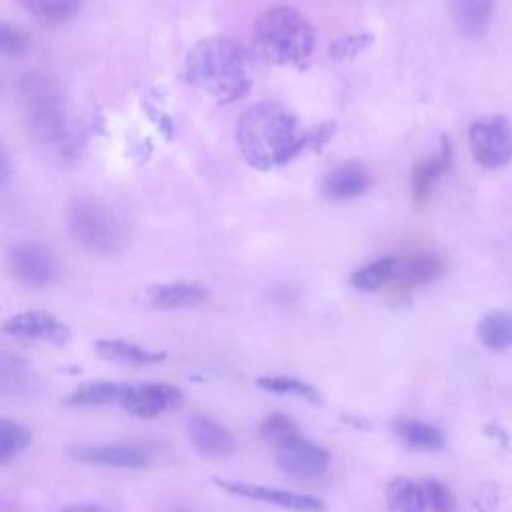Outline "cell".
<instances>
[{
  "mask_svg": "<svg viewBox=\"0 0 512 512\" xmlns=\"http://www.w3.org/2000/svg\"><path fill=\"white\" fill-rule=\"evenodd\" d=\"M236 142L242 158L256 170L282 166L304 150L296 116L278 102H258L244 110Z\"/></svg>",
  "mask_w": 512,
  "mask_h": 512,
  "instance_id": "1",
  "label": "cell"
},
{
  "mask_svg": "<svg viewBox=\"0 0 512 512\" xmlns=\"http://www.w3.org/2000/svg\"><path fill=\"white\" fill-rule=\"evenodd\" d=\"M184 74L190 86L218 104L240 100L252 82L244 50L224 36L196 42L186 56Z\"/></svg>",
  "mask_w": 512,
  "mask_h": 512,
  "instance_id": "2",
  "label": "cell"
},
{
  "mask_svg": "<svg viewBox=\"0 0 512 512\" xmlns=\"http://www.w3.org/2000/svg\"><path fill=\"white\" fill-rule=\"evenodd\" d=\"M314 46L312 24L290 6H274L256 20L254 48L268 64L302 66L312 56Z\"/></svg>",
  "mask_w": 512,
  "mask_h": 512,
  "instance_id": "3",
  "label": "cell"
},
{
  "mask_svg": "<svg viewBox=\"0 0 512 512\" xmlns=\"http://www.w3.org/2000/svg\"><path fill=\"white\" fill-rule=\"evenodd\" d=\"M66 228L70 238L94 256H116L130 242V230L124 218L96 196H78L68 204Z\"/></svg>",
  "mask_w": 512,
  "mask_h": 512,
  "instance_id": "4",
  "label": "cell"
},
{
  "mask_svg": "<svg viewBox=\"0 0 512 512\" xmlns=\"http://www.w3.org/2000/svg\"><path fill=\"white\" fill-rule=\"evenodd\" d=\"M18 88L30 130L44 142H62L68 136V108L60 86L38 72H30Z\"/></svg>",
  "mask_w": 512,
  "mask_h": 512,
  "instance_id": "5",
  "label": "cell"
},
{
  "mask_svg": "<svg viewBox=\"0 0 512 512\" xmlns=\"http://www.w3.org/2000/svg\"><path fill=\"white\" fill-rule=\"evenodd\" d=\"M6 266L12 278L28 288H48L62 278L58 254L36 240H18L6 252Z\"/></svg>",
  "mask_w": 512,
  "mask_h": 512,
  "instance_id": "6",
  "label": "cell"
},
{
  "mask_svg": "<svg viewBox=\"0 0 512 512\" xmlns=\"http://www.w3.org/2000/svg\"><path fill=\"white\" fill-rule=\"evenodd\" d=\"M474 160L488 170L500 168L512 160V124L504 116L478 120L468 130Z\"/></svg>",
  "mask_w": 512,
  "mask_h": 512,
  "instance_id": "7",
  "label": "cell"
},
{
  "mask_svg": "<svg viewBox=\"0 0 512 512\" xmlns=\"http://www.w3.org/2000/svg\"><path fill=\"white\" fill-rule=\"evenodd\" d=\"M184 402L178 386L168 382H126L120 406L138 418H156Z\"/></svg>",
  "mask_w": 512,
  "mask_h": 512,
  "instance_id": "8",
  "label": "cell"
},
{
  "mask_svg": "<svg viewBox=\"0 0 512 512\" xmlns=\"http://www.w3.org/2000/svg\"><path fill=\"white\" fill-rule=\"evenodd\" d=\"M330 454L316 442L292 436L276 446V466L294 478L312 480L326 472Z\"/></svg>",
  "mask_w": 512,
  "mask_h": 512,
  "instance_id": "9",
  "label": "cell"
},
{
  "mask_svg": "<svg viewBox=\"0 0 512 512\" xmlns=\"http://www.w3.org/2000/svg\"><path fill=\"white\" fill-rule=\"evenodd\" d=\"M70 458L82 464L126 468V470H144L150 466V456L146 450L134 444L122 442H104V444H80L70 448Z\"/></svg>",
  "mask_w": 512,
  "mask_h": 512,
  "instance_id": "10",
  "label": "cell"
},
{
  "mask_svg": "<svg viewBox=\"0 0 512 512\" xmlns=\"http://www.w3.org/2000/svg\"><path fill=\"white\" fill-rule=\"evenodd\" d=\"M214 484H218L222 490H226L230 494L258 500V502H268L272 506H282V508H288L294 512H324L326 510V504L320 498L308 496V494H296L290 490H278V488L246 484V482H232V480H222V478H214Z\"/></svg>",
  "mask_w": 512,
  "mask_h": 512,
  "instance_id": "11",
  "label": "cell"
},
{
  "mask_svg": "<svg viewBox=\"0 0 512 512\" xmlns=\"http://www.w3.org/2000/svg\"><path fill=\"white\" fill-rule=\"evenodd\" d=\"M2 332L24 340H42L52 344H64L70 338L68 326L44 310H24L6 318Z\"/></svg>",
  "mask_w": 512,
  "mask_h": 512,
  "instance_id": "12",
  "label": "cell"
},
{
  "mask_svg": "<svg viewBox=\"0 0 512 512\" xmlns=\"http://www.w3.org/2000/svg\"><path fill=\"white\" fill-rule=\"evenodd\" d=\"M208 300V290L196 282L152 284L142 290V302L154 310L194 308Z\"/></svg>",
  "mask_w": 512,
  "mask_h": 512,
  "instance_id": "13",
  "label": "cell"
},
{
  "mask_svg": "<svg viewBox=\"0 0 512 512\" xmlns=\"http://www.w3.org/2000/svg\"><path fill=\"white\" fill-rule=\"evenodd\" d=\"M186 432L192 446L202 456H208V458H224L232 454L236 448V440L232 432L220 422L202 414H196L188 420Z\"/></svg>",
  "mask_w": 512,
  "mask_h": 512,
  "instance_id": "14",
  "label": "cell"
},
{
  "mask_svg": "<svg viewBox=\"0 0 512 512\" xmlns=\"http://www.w3.org/2000/svg\"><path fill=\"white\" fill-rule=\"evenodd\" d=\"M450 160H452L450 140L442 138L440 150L434 156H430L428 160H422L412 168L410 190H412V200H414L416 208H424L428 204L432 188H434L438 176H442L446 172V168L450 166Z\"/></svg>",
  "mask_w": 512,
  "mask_h": 512,
  "instance_id": "15",
  "label": "cell"
},
{
  "mask_svg": "<svg viewBox=\"0 0 512 512\" xmlns=\"http://www.w3.org/2000/svg\"><path fill=\"white\" fill-rule=\"evenodd\" d=\"M370 184L372 176L364 164L344 162L324 178L322 190L330 200H348L364 194Z\"/></svg>",
  "mask_w": 512,
  "mask_h": 512,
  "instance_id": "16",
  "label": "cell"
},
{
  "mask_svg": "<svg viewBox=\"0 0 512 512\" xmlns=\"http://www.w3.org/2000/svg\"><path fill=\"white\" fill-rule=\"evenodd\" d=\"M450 16L460 34L468 38L482 36L494 8V0H448Z\"/></svg>",
  "mask_w": 512,
  "mask_h": 512,
  "instance_id": "17",
  "label": "cell"
},
{
  "mask_svg": "<svg viewBox=\"0 0 512 512\" xmlns=\"http://www.w3.org/2000/svg\"><path fill=\"white\" fill-rule=\"evenodd\" d=\"M96 354L104 360L120 362V364H130V366H152L158 364L166 358V352H156V350H146L134 342L126 340H116V338H104L94 344Z\"/></svg>",
  "mask_w": 512,
  "mask_h": 512,
  "instance_id": "18",
  "label": "cell"
},
{
  "mask_svg": "<svg viewBox=\"0 0 512 512\" xmlns=\"http://www.w3.org/2000/svg\"><path fill=\"white\" fill-rule=\"evenodd\" d=\"M126 382H112V380H94L84 382L74 388L62 402L66 406H108L120 404L124 394Z\"/></svg>",
  "mask_w": 512,
  "mask_h": 512,
  "instance_id": "19",
  "label": "cell"
},
{
  "mask_svg": "<svg viewBox=\"0 0 512 512\" xmlns=\"http://www.w3.org/2000/svg\"><path fill=\"white\" fill-rule=\"evenodd\" d=\"M442 270H444V260L440 256L416 254V256H410L406 262L398 260L396 282L400 284V288L410 290L438 278Z\"/></svg>",
  "mask_w": 512,
  "mask_h": 512,
  "instance_id": "20",
  "label": "cell"
},
{
  "mask_svg": "<svg viewBox=\"0 0 512 512\" xmlns=\"http://www.w3.org/2000/svg\"><path fill=\"white\" fill-rule=\"evenodd\" d=\"M34 386L32 368L18 356L0 352V396H22Z\"/></svg>",
  "mask_w": 512,
  "mask_h": 512,
  "instance_id": "21",
  "label": "cell"
},
{
  "mask_svg": "<svg viewBox=\"0 0 512 512\" xmlns=\"http://www.w3.org/2000/svg\"><path fill=\"white\" fill-rule=\"evenodd\" d=\"M478 338L494 352L508 350L512 346V314L500 310L486 314L478 324Z\"/></svg>",
  "mask_w": 512,
  "mask_h": 512,
  "instance_id": "22",
  "label": "cell"
},
{
  "mask_svg": "<svg viewBox=\"0 0 512 512\" xmlns=\"http://www.w3.org/2000/svg\"><path fill=\"white\" fill-rule=\"evenodd\" d=\"M30 16L46 24H60L74 18L82 0H16Z\"/></svg>",
  "mask_w": 512,
  "mask_h": 512,
  "instance_id": "23",
  "label": "cell"
},
{
  "mask_svg": "<svg viewBox=\"0 0 512 512\" xmlns=\"http://www.w3.org/2000/svg\"><path fill=\"white\" fill-rule=\"evenodd\" d=\"M398 274V258H380L376 262H370L368 266L360 268L352 274L350 282L354 288L364 292L380 290L382 286L396 280Z\"/></svg>",
  "mask_w": 512,
  "mask_h": 512,
  "instance_id": "24",
  "label": "cell"
},
{
  "mask_svg": "<svg viewBox=\"0 0 512 512\" xmlns=\"http://www.w3.org/2000/svg\"><path fill=\"white\" fill-rule=\"evenodd\" d=\"M388 504L394 512H426L424 488L412 480L398 478L388 488Z\"/></svg>",
  "mask_w": 512,
  "mask_h": 512,
  "instance_id": "25",
  "label": "cell"
},
{
  "mask_svg": "<svg viewBox=\"0 0 512 512\" xmlns=\"http://www.w3.org/2000/svg\"><path fill=\"white\" fill-rule=\"evenodd\" d=\"M396 434L410 446L414 448H424V450H436L444 444L442 432L426 422L418 420H400L396 422Z\"/></svg>",
  "mask_w": 512,
  "mask_h": 512,
  "instance_id": "26",
  "label": "cell"
},
{
  "mask_svg": "<svg viewBox=\"0 0 512 512\" xmlns=\"http://www.w3.org/2000/svg\"><path fill=\"white\" fill-rule=\"evenodd\" d=\"M32 442V432L8 418H0V462L12 460Z\"/></svg>",
  "mask_w": 512,
  "mask_h": 512,
  "instance_id": "27",
  "label": "cell"
},
{
  "mask_svg": "<svg viewBox=\"0 0 512 512\" xmlns=\"http://www.w3.org/2000/svg\"><path fill=\"white\" fill-rule=\"evenodd\" d=\"M260 388L274 392V394H294V396H302L310 402H320V394L316 392V388H312V384H306L302 380L296 378H288V376H262L256 380Z\"/></svg>",
  "mask_w": 512,
  "mask_h": 512,
  "instance_id": "28",
  "label": "cell"
},
{
  "mask_svg": "<svg viewBox=\"0 0 512 512\" xmlns=\"http://www.w3.org/2000/svg\"><path fill=\"white\" fill-rule=\"evenodd\" d=\"M258 432H260V438H264L266 442H272L274 446H278L280 442L296 436L298 434V426H296V422L290 416H286L282 412H274V414H270L260 424Z\"/></svg>",
  "mask_w": 512,
  "mask_h": 512,
  "instance_id": "29",
  "label": "cell"
},
{
  "mask_svg": "<svg viewBox=\"0 0 512 512\" xmlns=\"http://www.w3.org/2000/svg\"><path fill=\"white\" fill-rule=\"evenodd\" d=\"M28 48H30V34L12 22L0 20V54L20 56Z\"/></svg>",
  "mask_w": 512,
  "mask_h": 512,
  "instance_id": "30",
  "label": "cell"
},
{
  "mask_svg": "<svg viewBox=\"0 0 512 512\" xmlns=\"http://www.w3.org/2000/svg\"><path fill=\"white\" fill-rule=\"evenodd\" d=\"M422 488H424L426 504H430L434 512H452L454 510V496L446 484H442L440 480H426L422 484Z\"/></svg>",
  "mask_w": 512,
  "mask_h": 512,
  "instance_id": "31",
  "label": "cell"
},
{
  "mask_svg": "<svg viewBox=\"0 0 512 512\" xmlns=\"http://www.w3.org/2000/svg\"><path fill=\"white\" fill-rule=\"evenodd\" d=\"M372 36L370 34H358V36H346V38H338L332 44V58L334 60H350L354 56H358L360 52H364L370 44H372Z\"/></svg>",
  "mask_w": 512,
  "mask_h": 512,
  "instance_id": "32",
  "label": "cell"
},
{
  "mask_svg": "<svg viewBox=\"0 0 512 512\" xmlns=\"http://www.w3.org/2000/svg\"><path fill=\"white\" fill-rule=\"evenodd\" d=\"M12 178V160L6 146L0 142V188L6 186Z\"/></svg>",
  "mask_w": 512,
  "mask_h": 512,
  "instance_id": "33",
  "label": "cell"
},
{
  "mask_svg": "<svg viewBox=\"0 0 512 512\" xmlns=\"http://www.w3.org/2000/svg\"><path fill=\"white\" fill-rule=\"evenodd\" d=\"M62 512H114L102 504H92V502H80V504H70L62 508Z\"/></svg>",
  "mask_w": 512,
  "mask_h": 512,
  "instance_id": "34",
  "label": "cell"
},
{
  "mask_svg": "<svg viewBox=\"0 0 512 512\" xmlns=\"http://www.w3.org/2000/svg\"><path fill=\"white\" fill-rule=\"evenodd\" d=\"M174 512H194V510H188V508H178V510H174Z\"/></svg>",
  "mask_w": 512,
  "mask_h": 512,
  "instance_id": "35",
  "label": "cell"
}]
</instances>
